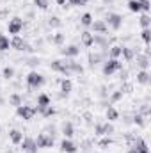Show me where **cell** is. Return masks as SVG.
Segmentation results:
<instances>
[{"label":"cell","instance_id":"obj_26","mask_svg":"<svg viewBox=\"0 0 151 153\" xmlns=\"http://www.w3.org/2000/svg\"><path fill=\"white\" fill-rule=\"evenodd\" d=\"M121 50H123V46H119V45L110 46V50H109V59H119V57H121Z\"/></svg>","mask_w":151,"mask_h":153},{"label":"cell","instance_id":"obj_43","mask_svg":"<svg viewBox=\"0 0 151 153\" xmlns=\"http://www.w3.org/2000/svg\"><path fill=\"white\" fill-rule=\"evenodd\" d=\"M27 64H29V66H39L41 62H39V59L32 57V59H29V61H27Z\"/></svg>","mask_w":151,"mask_h":153},{"label":"cell","instance_id":"obj_5","mask_svg":"<svg viewBox=\"0 0 151 153\" xmlns=\"http://www.w3.org/2000/svg\"><path fill=\"white\" fill-rule=\"evenodd\" d=\"M128 153H150V148H148V143L142 139V137H135V141L132 143Z\"/></svg>","mask_w":151,"mask_h":153},{"label":"cell","instance_id":"obj_35","mask_svg":"<svg viewBox=\"0 0 151 153\" xmlns=\"http://www.w3.org/2000/svg\"><path fill=\"white\" fill-rule=\"evenodd\" d=\"M41 116H43V117H52V116H55V109H53L52 105H48V107H44V109L41 111Z\"/></svg>","mask_w":151,"mask_h":153},{"label":"cell","instance_id":"obj_45","mask_svg":"<svg viewBox=\"0 0 151 153\" xmlns=\"http://www.w3.org/2000/svg\"><path fill=\"white\" fill-rule=\"evenodd\" d=\"M87 2L89 0H75V5H80L82 7V5H87Z\"/></svg>","mask_w":151,"mask_h":153},{"label":"cell","instance_id":"obj_14","mask_svg":"<svg viewBox=\"0 0 151 153\" xmlns=\"http://www.w3.org/2000/svg\"><path fill=\"white\" fill-rule=\"evenodd\" d=\"M61 53H62L64 57H76V55L80 53V46H78V45H70V46H66V48H61Z\"/></svg>","mask_w":151,"mask_h":153},{"label":"cell","instance_id":"obj_25","mask_svg":"<svg viewBox=\"0 0 151 153\" xmlns=\"http://www.w3.org/2000/svg\"><path fill=\"white\" fill-rule=\"evenodd\" d=\"M68 68H70V73H84L82 64H78L75 61H68Z\"/></svg>","mask_w":151,"mask_h":153},{"label":"cell","instance_id":"obj_2","mask_svg":"<svg viewBox=\"0 0 151 153\" xmlns=\"http://www.w3.org/2000/svg\"><path fill=\"white\" fill-rule=\"evenodd\" d=\"M44 76L38 73V71H30L29 75H27V85L30 87V89H39L41 85H44Z\"/></svg>","mask_w":151,"mask_h":153},{"label":"cell","instance_id":"obj_7","mask_svg":"<svg viewBox=\"0 0 151 153\" xmlns=\"http://www.w3.org/2000/svg\"><path fill=\"white\" fill-rule=\"evenodd\" d=\"M21 29H23V20H21V18L14 16L13 20H9V23H7V30H9V34L18 36V34L21 32Z\"/></svg>","mask_w":151,"mask_h":153},{"label":"cell","instance_id":"obj_36","mask_svg":"<svg viewBox=\"0 0 151 153\" xmlns=\"http://www.w3.org/2000/svg\"><path fill=\"white\" fill-rule=\"evenodd\" d=\"M144 119H146V117H144V116L141 114V112H137V114L133 116V123H135L137 126H144V123H146Z\"/></svg>","mask_w":151,"mask_h":153},{"label":"cell","instance_id":"obj_23","mask_svg":"<svg viewBox=\"0 0 151 153\" xmlns=\"http://www.w3.org/2000/svg\"><path fill=\"white\" fill-rule=\"evenodd\" d=\"M128 9L132 13H142V5L139 0H128Z\"/></svg>","mask_w":151,"mask_h":153},{"label":"cell","instance_id":"obj_31","mask_svg":"<svg viewBox=\"0 0 151 153\" xmlns=\"http://www.w3.org/2000/svg\"><path fill=\"white\" fill-rule=\"evenodd\" d=\"M101 59H103V53H91L89 55V64L91 66H96V64H100Z\"/></svg>","mask_w":151,"mask_h":153},{"label":"cell","instance_id":"obj_6","mask_svg":"<svg viewBox=\"0 0 151 153\" xmlns=\"http://www.w3.org/2000/svg\"><path fill=\"white\" fill-rule=\"evenodd\" d=\"M36 144H38V150H39V148H43V150H46V148H53L55 139H53V135H48V134H39L38 139H36Z\"/></svg>","mask_w":151,"mask_h":153},{"label":"cell","instance_id":"obj_1","mask_svg":"<svg viewBox=\"0 0 151 153\" xmlns=\"http://www.w3.org/2000/svg\"><path fill=\"white\" fill-rule=\"evenodd\" d=\"M121 70H123V62L119 59H109V61H105L103 62V68H101V71H103L105 76H110L115 71H121Z\"/></svg>","mask_w":151,"mask_h":153},{"label":"cell","instance_id":"obj_13","mask_svg":"<svg viewBox=\"0 0 151 153\" xmlns=\"http://www.w3.org/2000/svg\"><path fill=\"white\" fill-rule=\"evenodd\" d=\"M76 144L71 139H62L61 141V152L62 153H76Z\"/></svg>","mask_w":151,"mask_h":153},{"label":"cell","instance_id":"obj_22","mask_svg":"<svg viewBox=\"0 0 151 153\" xmlns=\"http://www.w3.org/2000/svg\"><path fill=\"white\" fill-rule=\"evenodd\" d=\"M121 55L124 57V61H133V57H135V50H132V48H128V46H123V50H121Z\"/></svg>","mask_w":151,"mask_h":153},{"label":"cell","instance_id":"obj_34","mask_svg":"<svg viewBox=\"0 0 151 153\" xmlns=\"http://www.w3.org/2000/svg\"><path fill=\"white\" fill-rule=\"evenodd\" d=\"M121 98H123V91H121V89H119V91H114L112 94H110V98H109V103H110V105H112V103H117Z\"/></svg>","mask_w":151,"mask_h":153},{"label":"cell","instance_id":"obj_38","mask_svg":"<svg viewBox=\"0 0 151 153\" xmlns=\"http://www.w3.org/2000/svg\"><path fill=\"white\" fill-rule=\"evenodd\" d=\"M141 38L144 39V43H146V45H150V41H151V30H150V29H142Z\"/></svg>","mask_w":151,"mask_h":153},{"label":"cell","instance_id":"obj_28","mask_svg":"<svg viewBox=\"0 0 151 153\" xmlns=\"http://www.w3.org/2000/svg\"><path fill=\"white\" fill-rule=\"evenodd\" d=\"M80 23H82L84 27H91V23H93V14H91V13H84L82 18H80Z\"/></svg>","mask_w":151,"mask_h":153},{"label":"cell","instance_id":"obj_44","mask_svg":"<svg viewBox=\"0 0 151 153\" xmlns=\"http://www.w3.org/2000/svg\"><path fill=\"white\" fill-rule=\"evenodd\" d=\"M141 114L144 116V117H148V116H150V107H148V105H144V107L141 109Z\"/></svg>","mask_w":151,"mask_h":153},{"label":"cell","instance_id":"obj_46","mask_svg":"<svg viewBox=\"0 0 151 153\" xmlns=\"http://www.w3.org/2000/svg\"><path fill=\"white\" fill-rule=\"evenodd\" d=\"M55 2H57L59 5H64V7H66V0H55Z\"/></svg>","mask_w":151,"mask_h":153},{"label":"cell","instance_id":"obj_15","mask_svg":"<svg viewBox=\"0 0 151 153\" xmlns=\"http://www.w3.org/2000/svg\"><path fill=\"white\" fill-rule=\"evenodd\" d=\"M137 84H142V85H146V84H150L151 76H150V71L148 70H139L137 71Z\"/></svg>","mask_w":151,"mask_h":153},{"label":"cell","instance_id":"obj_18","mask_svg":"<svg viewBox=\"0 0 151 153\" xmlns=\"http://www.w3.org/2000/svg\"><path fill=\"white\" fill-rule=\"evenodd\" d=\"M137 66L141 70H148L150 68V57L144 53H137Z\"/></svg>","mask_w":151,"mask_h":153},{"label":"cell","instance_id":"obj_10","mask_svg":"<svg viewBox=\"0 0 151 153\" xmlns=\"http://www.w3.org/2000/svg\"><path fill=\"white\" fill-rule=\"evenodd\" d=\"M11 48H14V50H18V52H23V50H32V48L25 43V39H21L20 36H13V39H11Z\"/></svg>","mask_w":151,"mask_h":153},{"label":"cell","instance_id":"obj_8","mask_svg":"<svg viewBox=\"0 0 151 153\" xmlns=\"http://www.w3.org/2000/svg\"><path fill=\"white\" fill-rule=\"evenodd\" d=\"M20 144H21V150L25 153H38L36 139H32V137H23V141H21Z\"/></svg>","mask_w":151,"mask_h":153},{"label":"cell","instance_id":"obj_39","mask_svg":"<svg viewBox=\"0 0 151 153\" xmlns=\"http://www.w3.org/2000/svg\"><path fill=\"white\" fill-rule=\"evenodd\" d=\"M110 144H112V139H110L109 135H103V139L98 143V146H100V148H107V146H110Z\"/></svg>","mask_w":151,"mask_h":153},{"label":"cell","instance_id":"obj_27","mask_svg":"<svg viewBox=\"0 0 151 153\" xmlns=\"http://www.w3.org/2000/svg\"><path fill=\"white\" fill-rule=\"evenodd\" d=\"M107 119H109V121H117V119H119V111L114 109V107H109V109H107Z\"/></svg>","mask_w":151,"mask_h":153},{"label":"cell","instance_id":"obj_20","mask_svg":"<svg viewBox=\"0 0 151 153\" xmlns=\"http://www.w3.org/2000/svg\"><path fill=\"white\" fill-rule=\"evenodd\" d=\"M80 38H82V46H85V48L93 46V34H91V32L84 30V32L80 34Z\"/></svg>","mask_w":151,"mask_h":153},{"label":"cell","instance_id":"obj_4","mask_svg":"<svg viewBox=\"0 0 151 153\" xmlns=\"http://www.w3.org/2000/svg\"><path fill=\"white\" fill-rule=\"evenodd\" d=\"M16 114L18 117H21L23 121H30L34 116H36V109L34 107H30V105H20V107H16Z\"/></svg>","mask_w":151,"mask_h":153},{"label":"cell","instance_id":"obj_33","mask_svg":"<svg viewBox=\"0 0 151 153\" xmlns=\"http://www.w3.org/2000/svg\"><path fill=\"white\" fill-rule=\"evenodd\" d=\"M48 25H50L52 29H59V27L62 25V22H61V18H57V16H50V18H48Z\"/></svg>","mask_w":151,"mask_h":153},{"label":"cell","instance_id":"obj_32","mask_svg":"<svg viewBox=\"0 0 151 153\" xmlns=\"http://www.w3.org/2000/svg\"><path fill=\"white\" fill-rule=\"evenodd\" d=\"M50 41H52L53 45H62V43H64V34H62V32H55V34H52Z\"/></svg>","mask_w":151,"mask_h":153},{"label":"cell","instance_id":"obj_19","mask_svg":"<svg viewBox=\"0 0 151 153\" xmlns=\"http://www.w3.org/2000/svg\"><path fill=\"white\" fill-rule=\"evenodd\" d=\"M62 135H64V139H71L75 135V128H73V125L70 121H66L62 125Z\"/></svg>","mask_w":151,"mask_h":153},{"label":"cell","instance_id":"obj_37","mask_svg":"<svg viewBox=\"0 0 151 153\" xmlns=\"http://www.w3.org/2000/svg\"><path fill=\"white\" fill-rule=\"evenodd\" d=\"M34 5L38 7V9H41V11H46L48 9V0H34Z\"/></svg>","mask_w":151,"mask_h":153},{"label":"cell","instance_id":"obj_41","mask_svg":"<svg viewBox=\"0 0 151 153\" xmlns=\"http://www.w3.org/2000/svg\"><path fill=\"white\" fill-rule=\"evenodd\" d=\"M103 132H105V135L114 134V126L110 125V121H109V123H103Z\"/></svg>","mask_w":151,"mask_h":153},{"label":"cell","instance_id":"obj_30","mask_svg":"<svg viewBox=\"0 0 151 153\" xmlns=\"http://www.w3.org/2000/svg\"><path fill=\"white\" fill-rule=\"evenodd\" d=\"M139 23H141V27H142V29H150V25H151L150 14H148V13H144V14L141 16V20H139Z\"/></svg>","mask_w":151,"mask_h":153},{"label":"cell","instance_id":"obj_29","mask_svg":"<svg viewBox=\"0 0 151 153\" xmlns=\"http://www.w3.org/2000/svg\"><path fill=\"white\" fill-rule=\"evenodd\" d=\"M2 76H4L5 80H13V78H14V68L5 66V68L2 70Z\"/></svg>","mask_w":151,"mask_h":153},{"label":"cell","instance_id":"obj_3","mask_svg":"<svg viewBox=\"0 0 151 153\" xmlns=\"http://www.w3.org/2000/svg\"><path fill=\"white\" fill-rule=\"evenodd\" d=\"M105 23H107V27H110L112 30H119L121 29V25H123V16L121 14H117V13H109L107 14V18L103 20Z\"/></svg>","mask_w":151,"mask_h":153},{"label":"cell","instance_id":"obj_9","mask_svg":"<svg viewBox=\"0 0 151 153\" xmlns=\"http://www.w3.org/2000/svg\"><path fill=\"white\" fill-rule=\"evenodd\" d=\"M50 68L53 70V71H57V73H62V75H71L70 73V68H68V62L66 61H52V64H50Z\"/></svg>","mask_w":151,"mask_h":153},{"label":"cell","instance_id":"obj_40","mask_svg":"<svg viewBox=\"0 0 151 153\" xmlns=\"http://www.w3.org/2000/svg\"><path fill=\"white\" fill-rule=\"evenodd\" d=\"M94 134H96L98 137H103V135H105V132H103V123H98V125L94 126Z\"/></svg>","mask_w":151,"mask_h":153},{"label":"cell","instance_id":"obj_21","mask_svg":"<svg viewBox=\"0 0 151 153\" xmlns=\"http://www.w3.org/2000/svg\"><path fill=\"white\" fill-rule=\"evenodd\" d=\"M11 48V39L5 34H0V52H7Z\"/></svg>","mask_w":151,"mask_h":153},{"label":"cell","instance_id":"obj_42","mask_svg":"<svg viewBox=\"0 0 151 153\" xmlns=\"http://www.w3.org/2000/svg\"><path fill=\"white\" fill-rule=\"evenodd\" d=\"M139 2H141V5H142V11L148 13V11H150V0H139Z\"/></svg>","mask_w":151,"mask_h":153},{"label":"cell","instance_id":"obj_11","mask_svg":"<svg viewBox=\"0 0 151 153\" xmlns=\"http://www.w3.org/2000/svg\"><path fill=\"white\" fill-rule=\"evenodd\" d=\"M91 29L94 30V34H107L109 32V27H107V23L103 22V20H93V23H91Z\"/></svg>","mask_w":151,"mask_h":153},{"label":"cell","instance_id":"obj_24","mask_svg":"<svg viewBox=\"0 0 151 153\" xmlns=\"http://www.w3.org/2000/svg\"><path fill=\"white\" fill-rule=\"evenodd\" d=\"M9 103H11V105H14V107H20V105L23 103V98H21V94H18V93H13V94L9 96Z\"/></svg>","mask_w":151,"mask_h":153},{"label":"cell","instance_id":"obj_17","mask_svg":"<svg viewBox=\"0 0 151 153\" xmlns=\"http://www.w3.org/2000/svg\"><path fill=\"white\" fill-rule=\"evenodd\" d=\"M9 139H11L13 144H20V143L23 141V134H21L18 128H13V130L9 132Z\"/></svg>","mask_w":151,"mask_h":153},{"label":"cell","instance_id":"obj_16","mask_svg":"<svg viewBox=\"0 0 151 153\" xmlns=\"http://www.w3.org/2000/svg\"><path fill=\"white\" fill-rule=\"evenodd\" d=\"M61 91H62V94H61V96L70 94V93L73 91V82H71L70 78H62V80H61Z\"/></svg>","mask_w":151,"mask_h":153},{"label":"cell","instance_id":"obj_12","mask_svg":"<svg viewBox=\"0 0 151 153\" xmlns=\"http://www.w3.org/2000/svg\"><path fill=\"white\" fill-rule=\"evenodd\" d=\"M48 105H52V100H50V96L46 94V93H41L38 96V107H34L36 109V114H41V111L44 109V107H48Z\"/></svg>","mask_w":151,"mask_h":153}]
</instances>
